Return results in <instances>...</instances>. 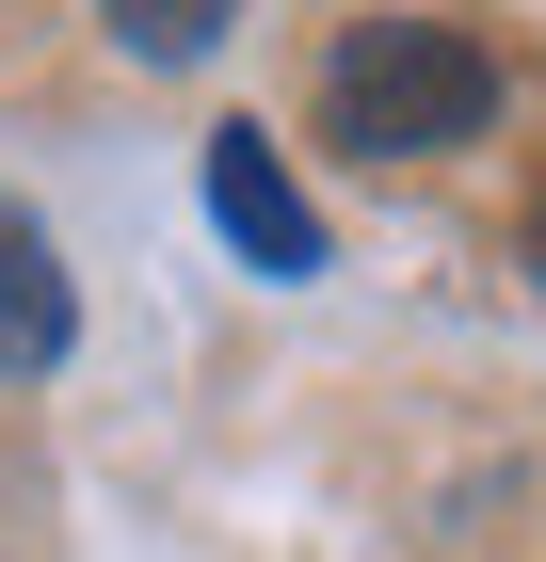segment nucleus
Wrapping results in <instances>:
<instances>
[{
    "mask_svg": "<svg viewBox=\"0 0 546 562\" xmlns=\"http://www.w3.org/2000/svg\"><path fill=\"white\" fill-rule=\"evenodd\" d=\"M97 16H113L129 65H193V48H225V16H242V0H97Z\"/></svg>",
    "mask_w": 546,
    "mask_h": 562,
    "instance_id": "nucleus-4",
    "label": "nucleus"
},
{
    "mask_svg": "<svg viewBox=\"0 0 546 562\" xmlns=\"http://www.w3.org/2000/svg\"><path fill=\"white\" fill-rule=\"evenodd\" d=\"M531 273H546V210H531Z\"/></svg>",
    "mask_w": 546,
    "mask_h": 562,
    "instance_id": "nucleus-5",
    "label": "nucleus"
},
{
    "mask_svg": "<svg viewBox=\"0 0 546 562\" xmlns=\"http://www.w3.org/2000/svg\"><path fill=\"white\" fill-rule=\"evenodd\" d=\"M210 225L242 241L257 273H322V210L290 193V161H274V130H210Z\"/></svg>",
    "mask_w": 546,
    "mask_h": 562,
    "instance_id": "nucleus-2",
    "label": "nucleus"
},
{
    "mask_svg": "<svg viewBox=\"0 0 546 562\" xmlns=\"http://www.w3.org/2000/svg\"><path fill=\"white\" fill-rule=\"evenodd\" d=\"M65 322H81V290H65V258H48V225L0 210V370H48Z\"/></svg>",
    "mask_w": 546,
    "mask_h": 562,
    "instance_id": "nucleus-3",
    "label": "nucleus"
},
{
    "mask_svg": "<svg viewBox=\"0 0 546 562\" xmlns=\"http://www.w3.org/2000/svg\"><path fill=\"white\" fill-rule=\"evenodd\" d=\"M482 113H499V65H482V33H450V16H354V33L322 48V130L354 145V161L482 145Z\"/></svg>",
    "mask_w": 546,
    "mask_h": 562,
    "instance_id": "nucleus-1",
    "label": "nucleus"
}]
</instances>
